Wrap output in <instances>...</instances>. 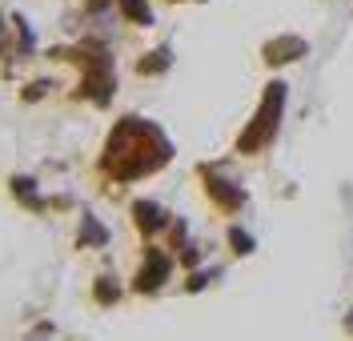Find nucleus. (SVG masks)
<instances>
[{
  "label": "nucleus",
  "mask_w": 353,
  "mask_h": 341,
  "mask_svg": "<svg viewBox=\"0 0 353 341\" xmlns=\"http://www.w3.org/2000/svg\"><path fill=\"white\" fill-rule=\"evenodd\" d=\"M169 157H173V145L165 141L157 125L141 116H125L105 145V173H112L117 181H132V177L161 169Z\"/></svg>",
  "instance_id": "nucleus-1"
},
{
  "label": "nucleus",
  "mask_w": 353,
  "mask_h": 341,
  "mask_svg": "<svg viewBox=\"0 0 353 341\" xmlns=\"http://www.w3.org/2000/svg\"><path fill=\"white\" fill-rule=\"evenodd\" d=\"M281 109H285V81H273V85L265 89V101H261V109H257V116H253V125H249L241 133V141H237V149H241V153H257L265 141L277 133Z\"/></svg>",
  "instance_id": "nucleus-2"
},
{
  "label": "nucleus",
  "mask_w": 353,
  "mask_h": 341,
  "mask_svg": "<svg viewBox=\"0 0 353 341\" xmlns=\"http://www.w3.org/2000/svg\"><path fill=\"white\" fill-rule=\"evenodd\" d=\"M165 277H169V257L161 249H149L145 253V265L137 273V289H141V293H153V289H161Z\"/></svg>",
  "instance_id": "nucleus-3"
},
{
  "label": "nucleus",
  "mask_w": 353,
  "mask_h": 341,
  "mask_svg": "<svg viewBox=\"0 0 353 341\" xmlns=\"http://www.w3.org/2000/svg\"><path fill=\"white\" fill-rule=\"evenodd\" d=\"M305 41L301 37H273L269 45L261 48V56L269 65H285V61H297V56H305Z\"/></svg>",
  "instance_id": "nucleus-4"
},
{
  "label": "nucleus",
  "mask_w": 353,
  "mask_h": 341,
  "mask_svg": "<svg viewBox=\"0 0 353 341\" xmlns=\"http://www.w3.org/2000/svg\"><path fill=\"white\" fill-rule=\"evenodd\" d=\"M205 177H209V197H213V201H217L221 209L237 213V209L245 205V193H241V189H237L233 181H221V177H213L209 169H205Z\"/></svg>",
  "instance_id": "nucleus-5"
},
{
  "label": "nucleus",
  "mask_w": 353,
  "mask_h": 341,
  "mask_svg": "<svg viewBox=\"0 0 353 341\" xmlns=\"http://www.w3.org/2000/svg\"><path fill=\"white\" fill-rule=\"evenodd\" d=\"M132 217H137L141 233H157V229L169 221V217H165V209H161L157 201H137V205H132Z\"/></svg>",
  "instance_id": "nucleus-6"
},
{
  "label": "nucleus",
  "mask_w": 353,
  "mask_h": 341,
  "mask_svg": "<svg viewBox=\"0 0 353 341\" xmlns=\"http://www.w3.org/2000/svg\"><path fill=\"white\" fill-rule=\"evenodd\" d=\"M169 65H173V52H169V48H157V52H149V56H145V61H141L137 68L149 76V72H165Z\"/></svg>",
  "instance_id": "nucleus-7"
},
{
  "label": "nucleus",
  "mask_w": 353,
  "mask_h": 341,
  "mask_svg": "<svg viewBox=\"0 0 353 341\" xmlns=\"http://www.w3.org/2000/svg\"><path fill=\"white\" fill-rule=\"evenodd\" d=\"M105 245V241H109V229L105 225H97V221H92V217H85V225H81V245Z\"/></svg>",
  "instance_id": "nucleus-8"
},
{
  "label": "nucleus",
  "mask_w": 353,
  "mask_h": 341,
  "mask_svg": "<svg viewBox=\"0 0 353 341\" xmlns=\"http://www.w3.org/2000/svg\"><path fill=\"white\" fill-rule=\"evenodd\" d=\"M92 297H97L101 305H112V301L121 297V285H117L112 277H97V289H92Z\"/></svg>",
  "instance_id": "nucleus-9"
},
{
  "label": "nucleus",
  "mask_w": 353,
  "mask_h": 341,
  "mask_svg": "<svg viewBox=\"0 0 353 341\" xmlns=\"http://www.w3.org/2000/svg\"><path fill=\"white\" fill-rule=\"evenodd\" d=\"M121 8H125V17H132L137 24H153V12H149L145 0H121Z\"/></svg>",
  "instance_id": "nucleus-10"
},
{
  "label": "nucleus",
  "mask_w": 353,
  "mask_h": 341,
  "mask_svg": "<svg viewBox=\"0 0 353 341\" xmlns=\"http://www.w3.org/2000/svg\"><path fill=\"white\" fill-rule=\"evenodd\" d=\"M12 189H17V197H21V201L28 205V209H44V205H41V197H37V185H32V181H24V177H17V181H12Z\"/></svg>",
  "instance_id": "nucleus-11"
},
{
  "label": "nucleus",
  "mask_w": 353,
  "mask_h": 341,
  "mask_svg": "<svg viewBox=\"0 0 353 341\" xmlns=\"http://www.w3.org/2000/svg\"><path fill=\"white\" fill-rule=\"evenodd\" d=\"M229 245H233V253H241V257H245V253H253V237H249L245 229L233 225V229H229Z\"/></svg>",
  "instance_id": "nucleus-12"
},
{
  "label": "nucleus",
  "mask_w": 353,
  "mask_h": 341,
  "mask_svg": "<svg viewBox=\"0 0 353 341\" xmlns=\"http://www.w3.org/2000/svg\"><path fill=\"white\" fill-rule=\"evenodd\" d=\"M209 277H213V273H193V277H189V289H193V293L205 289V285H209Z\"/></svg>",
  "instance_id": "nucleus-13"
},
{
  "label": "nucleus",
  "mask_w": 353,
  "mask_h": 341,
  "mask_svg": "<svg viewBox=\"0 0 353 341\" xmlns=\"http://www.w3.org/2000/svg\"><path fill=\"white\" fill-rule=\"evenodd\" d=\"M44 89H48V81H37V85L28 89V101H37V96H44Z\"/></svg>",
  "instance_id": "nucleus-14"
},
{
  "label": "nucleus",
  "mask_w": 353,
  "mask_h": 341,
  "mask_svg": "<svg viewBox=\"0 0 353 341\" xmlns=\"http://www.w3.org/2000/svg\"><path fill=\"white\" fill-rule=\"evenodd\" d=\"M345 325H350V333H353V318H350V321H345Z\"/></svg>",
  "instance_id": "nucleus-15"
}]
</instances>
